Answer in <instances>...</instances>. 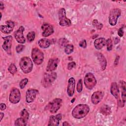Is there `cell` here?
I'll list each match as a JSON object with an SVG mask.
<instances>
[{"instance_id":"15","label":"cell","mask_w":126,"mask_h":126,"mask_svg":"<svg viewBox=\"0 0 126 126\" xmlns=\"http://www.w3.org/2000/svg\"><path fill=\"white\" fill-rule=\"evenodd\" d=\"M75 86V81L73 77H71L68 81L67 88V93L69 96L71 97L73 96Z\"/></svg>"},{"instance_id":"2","label":"cell","mask_w":126,"mask_h":126,"mask_svg":"<svg viewBox=\"0 0 126 126\" xmlns=\"http://www.w3.org/2000/svg\"><path fill=\"white\" fill-rule=\"evenodd\" d=\"M19 65L22 71L25 73L31 72L33 68V63L32 60L28 57H24L21 58Z\"/></svg>"},{"instance_id":"29","label":"cell","mask_w":126,"mask_h":126,"mask_svg":"<svg viewBox=\"0 0 126 126\" xmlns=\"http://www.w3.org/2000/svg\"><path fill=\"white\" fill-rule=\"evenodd\" d=\"M8 70L9 72L12 74H14L17 72V67L14 63H11L10 64V65L8 67Z\"/></svg>"},{"instance_id":"26","label":"cell","mask_w":126,"mask_h":126,"mask_svg":"<svg viewBox=\"0 0 126 126\" xmlns=\"http://www.w3.org/2000/svg\"><path fill=\"white\" fill-rule=\"evenodd\" d=\"M92 24L93 27L97 30H101L103 28V24L98 21V20L96 19H94L93 20Z\"/></svg>"},{"instance_id":"22","label":"cell","mask_w":126,"mask_h":126,"mask_svg":"<svg viewBox=\"0 0 126 126\" xmlns=\"http://www.w3.org/2000/svg\"><path fill=\"white\" fill-rule=\"evenodd\" d=\"M39 46L42 48H46L50 46L51 44L50 41L47 38H41L38 42Z\"/></svg>"},{"instance_id":"40","label":"cell","mask_w":126,"mask_h":126,"mask_svg":"<svg viewBox=\"0 0 126 126\" xmlns=\"http://www.w3.org/2000/svg\"><path fill=\"white\" fill-rule=\"evenodd\" d=\"M0 8L1 10H2L4 8V5L2 1H0Z\"/></svg>"},{"instance_id":"32","label":"cell","mask_w":126,"mask_h":126,"mask_svg":"<svg viewBox=\"0 0 126 126\" xmlns=\"http://www.w3.org/2000/svg\"><path fill=\"white\" fill-rule=\"evenodd\" d=\"M106 44L107 46V49L108 51H111L112 49V41L110 38H108L106 41Z\"/></svg>"},{"instance_id":"36","label":"cell","mask_w":126,"mask_h":126,"mask_svg":"<svg viewBox=\"0 0 126 126\" xmlns=\"http://www.w3.org/2000/svg\"><path fill=\"white\" fill-rule=\"evenodd\" d=\"M76 66V63L74 62H70L67 64V69L68 70H71L73 68L75 67Z\"/></svg>"},{"instance_id":"16","label":"cell","mask_w":126,"mask_h":126,"mask_svg":"<svg viewBox=\"0 0 126 126\" xmlns=\"http://www.w3.org/2000/svg\"><path fill=\"white\" fill-rule=\"evenodd\" d=\"M103 94L101 91H96L94 92L91 96V101L94 104L99 103L102 99Z\"/></svg>"},{"instance_id":"3","label":"cell","mask_w":126,"mask_h":126,"mask_svg":"<svg viewBox=\"0 0 126 126\" xmlns=\"http://www.w3.org/2000/svg\"><path fill=\"white\" fill-rule=\"evenodd\" d=\"M32 58L33 62L37 64H41L44 60V54L39 49L33 48L32 51Z\"/></svg>"},{"instance_id":"23","label":"cell","mask_w":126,"mask_h":126,"mask_svg":"<svg viewBox=\"0 0 126 126\" xmlns=\"http://www.w3.org/2000/svg\"><path fill=\"white\" fill-rule=\"evenodd\" d=\"M121 85L122 88V103L124 106L126 98V82L124 81H121Z\"/></svg>"},{"instance_id":"11","label":"cell","mask_w":126,"mask_h":126,"mask_svg":"<svg viewBox=\"0 0 126 126\" xmlns=\"http://www.w3.org/2000/svg\"><path fill=\"white\" fill-rule=\"evenodd\" d=\"M59 62V59L57 58H53L50 59L46 68V71L48 72H51L55 70L57 68Z\"/></svg>"},{"instance_id":"21","label":"cell","mask_w":126,"mask_h":126,"mask_svg":"<svg viewBox=\"0 0 126 126\" xmlns=\"http://www.w3.org/2000/svg\"><path fill=\"white\" fill-rule=\"evenodd\" d=\"M96 55L97 57L98 60L99 62L101 69L102 70H105L107 65V61H106V58L101 53H97L96 54Z\"/></svg>"},{"instance_id":"27","label":"cell","mask_w":126,"mask_h":126,"mask_svg":"<svg viewBox=\"0 0 126 126\" xmlns=\"http://www.w3.org/2000/svg\"><path fill=\"white\" fill-rule=\"evenodd\" d=\"M74 50V47L72 44H67L64 48V52L66 54L69 55L72 53Z\"/></svg>"},{"instance_id":"5","label":"cell","mask_w":126,"mask_h":126,"mask_svg":"<svg viewBox=\"0 0 126 126\" xmlns=\"http://www.w3.org/2000/svg\"><path fill=\"white\" fill-rule=\"evenodd\" d=\"M84 82L86 87L89 90H92L96 84V79L92 73H88L86 74Z\"/></svg>"},{"instance_id":"7","label":"cell","mask_w":126,"mask_h":126,"mask_svg":"<svg viewBox=\"0 0 126 126\" xmlns=\"http://www.w3.org/2000/svg\"><path fill=\"white\" fill-rule=\"evenodd\" d=\"M57 76V73L55 72L51 73L45 74L42 80V84L43 86L44 87H48L50 86L56 79Z\"/></svg>"},{"instance_id":"18","label":"cell","mask_w":126,"mask_h":126,"mask_svg":"<svg viewBox=\"0 0 126 126\" xmlns=\"http://www.w3.org/2000/svg\"><path fill=\"white\" fill-rule=\"evenodd\" d=\"M61 114H58L56 116L52 115L50 117L48 126H58L60 123V121L62 119Z\"/></svg>"},{"instance_id":"30","label":"cell","mask_w":126,"mask_h":126,"mask_svg":"<svg viewBox=\"0 0 126 126\" xmlns=\"http://www.w3.org/2000/svg\"><path fill=\"white\" fill-rule=\"evenodd\" d=\"M35 37V32H33V31L30 32L28 33L27 36L28 40L29 42H32V41L34 39Z\"/></svg>"},{"instance_id":"35","label":"cell","mask_w":126,"mask_h":126,"mask_svg":"<svg viewBox=\"0 0 126 126\" xmlns=\"http://www.w3.org/2000/svg\"><path fill=\"white\" fill-rule=\"evenodd\" d=\"M24 48H25L24 45H22V44H19L17 46V47L16 48V50L18 53H19L21 52L22 51H23V50L24 49Z\"/></svg>"},{"instance_id":"19","label":"cell","mask_w":126,"mask_h":126,"mask_svg":"<svg viewBox=\"0 0 126 126\" xmlns=\"http://www.w3.org/2000/svg\"><path fill=\"white\" fill-rule=\"evenodd\" d=\"M106 39L104 38L100 37L96 39L94 41V46L97 50L102 48L106 44Z\"/></svg>"},{"instance_id":"39","label":"cell","mask_w":126,"mask_h":126,"mask_svg":"<svg viewBox=\"0 0 126 126\" xmlns=\"http://www.w3.org/2000/svg\"><path fill=\"white\" fill-rule=\"evenodd\" d=\"M6 105L4 103H1L0 104V109L1 111H3L6 109Z\"/></svg>"},{"instance_id":"28","label":"cell","mask_w":126,"mask_h":126,"mask_svg":"<svg viewBox=\"0 0 126 126\" xmlns=\"http://www.w3.org/2000/svg\"><path fill=\"white\" fill-rule=\"evenodd\" d=\"M27 123L22 118H18L15 122V125L17 126H25L27 125Z\"/></svg>"},{"instance_id":"14","label":"cell","mask_w":126,"mask_h":126,"mask_svg":"<svg viewBox=\"0 0 126 126\" xmlns=\"http://www.w3.org/2000/svg\"><path fill=\"white\" fill-rule=\"evenodd\" d=\"M41 29L43 31L42 35L45 37L51 35L54 31L53 27L48 23L43 24L41 26Z\"/></svg>"},{"instance_id":"34","label":"cell","mask_w":126,"mask_h":126,"mask_svg":"<svg viewBox=\"0 0 126 126\" xmlns=\"http://www.w3.org/2000/svg\"><path fill=\"white\" fill-rule=\"evenodd\" d=\"M83 89V86H82V79L79 80L77 83V91L78 93H81Z\"/></svg>"},{"instance_id":"25","label":"cell","mask_w":126,"mask_h":126,"mask_svg":"<svg viewBox=\"0 0 126 126\" xmlns=\"http://www.w3.org/2000/svg\"><path fill=\"white\" fill-rule=\"evenodd\" d=\"M20 118L27 123L29 118V113L26 109H23L20 112Z\"/></svg>"},{"instance_id":"12","label":"cell","mask_w":126,"mask_h":126,"mask_svg":"<svg viewBox=\"0 0 126 126\" xmlns=\"http://www.w3.org/2000/svg\"><path fill=\"white\" fill-rule=\"evenodd\" d=\"M5 25H1L0 27V31L4 33H9L13 30L14 28V23L12 21L9 20L5 22Z\"/></svg>"},{"instance_id":"1","label":"cell","mask_w":126,"mask_h":126,"mask_svg":"<svg viewBox=\"0 0 126 126\" xmlns=\"http://www.w3.org/2000/svg\"><path fill=\"white\" fill-rule=\"evenodd\" d=\"M90 111L89 106L85 104L76 105L72 111L73 117L76 119H81L85 117Z\"/></svg>"},{"instance_id":"33","label":"cell","mask_w":126,"mask_h":126,"mask_svg":"<svg viewBox=\"0 0 126 126\" xmlns=\"http://www.w3.org/2000/svg\"><path fill=\"white\" fill-rule=\"evenodd\" d=\"M28 82V78H25V79H22L19 83V86H20V88L22 89H23L25 87V86L27 85Z\"/></svg>"},{"instance_id":"41","label":"cell","mask_w":126,"mask_h":126,"mask_svg":"<svg viewBox=\"0 0 126 126\" xmlns=\"http://www.w3.org/2000/svg\"><path fill=\"white\" fill-rule=\"evenodd\" d=\"M63 126H70V125L67 122H64L63 123Z\"/></svg>"},{"instance_id":"42","label":"cell","mask_w":126,"mask_h":126,"mask_svg":"<svg viewBox=\"0 0 126 126\" xmlns=\"http://www.w3.org/2000/svg\"><path fill=\"white\" fill-rule=\"evenodd\" d=\"M0 121H1V120L2 119L3 117H4V114L2 112H0Z\"/></svg>"},{"instance_id":"13","label":"cell","mask_w":126,"mask_h":126,"mask_svg":"<svg viewBox=\"0 0 126 126\" xmlns=\"http://www.w3.org/2000/svg\"><path fill=\"white\" fill-rule=\"evenodd\" d=\"M37 93L38 91L37 90L33 89L27 90L26 94V101L29 103L32 102L35 99Z\"/></svg>"},{"instance_id":"8","label":"cell","mask_w":126,"mask_h":126,"mask_svg":"<svg viewBox=\"0 0 126 126\" xmlns=\"http://www.w3.org/2000/svg\"><path fill=\"white\" fill-rule=\"evenodd\" d=\"M62 104V100L61 98H57L48 104V107L51 113H55L61 108Z\"/></svg>"},{"instance_id":"6","label":"cell","mask_w":126,"mask_h":126,"mask_svg":"<svg viewBox=\"0 0 126 126\" xmlns=\"http://www.w3.org/2000/svg\"><path fill=\"white\" fill-rule=\"evenodd\" d=\"M121 11L119 8H114L110 11L109 15V23L110 25L114 26L117 24L118 18L121 15Z\"/></svg>"},{"instance_id":"4","label":"cell","mask_w":126,"mask_h":126,"mask_svg":"<svg viewBox=\"0 0 126 126\" xmlns=\"http://www.w3.org/2000/svg\"><path fill=\"white\" fill-rule=\"evenodd\" d=\"M59 24L62 27H68L71 24V21L66 17L64 8H61L58 12Z\"/></svg>"},{"instance_id":"24","label":"cell","mask_w":126,"mask_h":126,"mask_svg":"<svg viewBox=\"0 0 126 126\" xmlns=\"http://www.w3.org/2000/svg\"><path fill=\"white\" fill-rule=\"evenodd\" d=\"M100 112L104 115H108L111 113V107L107 105H103L102 106L100 109Z\"/></svg>"},{"instance_id":"20","label":"cell","mask_w":126,"mask_h":126,"mask_svg":"<svg viewBox=\"0 0 126 126\" xmlns=\"http://www.w3.org/2000/svg\"><path fill=\"white\" fill-rule=\"evenodd\" d=\"M110 92L111 94L116 99H118L119 97V90L118 86L116 82H113L111 85Z\"/></svg>"},{"instance_id":"37","label":"cell","mask_w":126,"mask_h":126,"mask_svg":"<svg viewBox=\"0 0 126 126\" xmlns=\"http://www.w3.org/2000/svg\"><path fill=\"white\" fill-rule=\"evenodd\" d=\"M79 46L82 48H86L87 46V43H86V41L84 39L83 40H82L79 43Z\"/></svg>"},{"instance_id":"10","label":"cell","mask_w":126,"mask_h":126,"mask_svg":"<svg viewBox=\"0 0 126 126\" xmlns=\"http://www.w3.org/2000/svg\"><path fill=\"white\" fill-rule=\"evenodd\" d=\"M25 29L23 26H20L19 28L14 33V37L17 41L21 44L25 43L26 42L25 38L23 35V32Z\"/></svg>"},{"instance_id":"31","label":"cell","mask_w":126,"mask_h":126,"mask_svg":"<svg viewBox=\"0 0 126 126\" xmlns=\"http://www.w3.org/2000/svg\"><path fill=\"white\" fill-rule=\"evenodd\" d=\"M68 43V41L66 38H61L59 40V44L61 47H65L68 44H67Z\"/></svg>"},{"instance_id":"9","label":"cell","mask_w":126,"mask_h":126,"mask_svg":"<svg viewBox=\"0 0 126 126\" xmlns=\"http://www.w3.org/2000/svg\"><path fill=\"white\" fill-rule=\"evenodd\" d=\"M21 98V93L19 89L13 88L11 91L9 96V100L10 102L13 104L17 103L19 102Z\"/></svg>"},{"instance_id":"17","label":"cell","mask_w":126,"mask_h":126,"mask_svg":"<svg viewBox=\"0 0 126 126\" xmlns=\"http://www.w3.org/2000/svg\"><path fill=\"white\" fill-rule=\"evenodd\" d=\"M4 39V42L2 44L3 49L7 52L10 51L11 47L12 45V37L11 35H8L4 37H2Z\"/></svg>"},{"instance_id":"38","label":"cell","mask_w":126,"mask_h":126,"mask_svg":"<svg viewBox=\"0 0 126 126\" xmlns=\"http://www.w3.org/2000/svg\"><path fill=\"white\" fill-rule=\"evenodd\" d=\"M118 34L120 37H122L123 36V35H124V31H123V28H121L120 29H119V30L118 31Z\"/></svg>"}]
</instances>
